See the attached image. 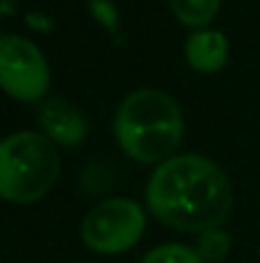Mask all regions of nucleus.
<instances>
[{
    "label": "nucleus",
    "mask_w": 260,
    "mask_h": 263,
    "mask_svg": "<svg viewBox=\"0 0 260 263\" xmlns=\"http://www.w3.org/2000/svg\"><path fill=\"white\" fill-rule=\"evenodd\" d=\"M146 202L158 222L202 235L230 217L232 186L212 159L176 154L151 174Z\"/></svg>",
    "instance_id": "f257e3e1"
},
{
    "label": "nucleus",
    "mask_w": 260,
    "mask_h": 263,
    "mask_svg": "<svg viewBox=\"0 0 260 263\" xmlns=\"http://www.w3.org/2000/svg\"><path fill=\"white\" fill-rule=\"evenodd\" d=\"M120 148L141 164H164L184 141V115L171 95L156 87L130 92L115 112Z\"/></svg>",
    "instance_id": "f03ea898"
},
{
    "label": "nucleus",
    "mask_w": 260,
    "mask_h": 263,
    "mask_svg": "<svg viewBox=\"0 0 260 263\" xmlns=\"http://www.w3.org/2000/svg\"><path fill=\"white\" fill-rule=\"evenodd\" d=\"M62 174L54 141L36 130L10 133L0 143V194L8 202L31 204L46 197Z\"/></svg>",
    "instance_id": "7ed1b4c3"
},
{
    "label": "nucleus",
    "mask_w": 260,
    "mask_h": 263,
    "mask_svg": "<svg viewBox=\"0 0 260 263\" xmlns=\"http://www.w3.org/2000/svg\"><path fill=\"white\" fill-rule=\"evenodd\" d=\"M146 230V212L135 199L112 197L94 204L82 220V240L89 251L117 256L130 251Z\"/></svg>",
    "instance_id": "20e7f679"
},
{
    "label": "nucleus",
    "mask_w": 260,
    "mask_h": 263,
    "mask_svg": "<svg viewBox=\"0 0 260 263\" xmlns=\"http://www.w3.org/2000/svg\"><path fill=\"white\" fill-rule=\"evenodd\" d=\"M0 82L3 89L23 102H36L46 95L51 72L44 51L23 39L5 33L0 39Z\"/></svg>",
    "instance_id": "39448f33"
},
{
    "label": "nucleus",
    "mask_w": 260,
    "mask_h": 263,
    "mask_svg": "<svg viewBox=\"0 0 260 263\" xmlns=\"http://www.w3.org/2000/svg\"><path fill=\"white\" fill-rule=\"evenodd\" d=\"M36 120H38L44 136L49 141H54L56 146L74 148L85 141L87 136V123L82 118V112L62 97L41 100V105L36 110Z\"/></svg>",
    "instance_id": "423d86ee"
},
{
    "label": "nucleus",
    "mask_w": 260,
    "mask_h": 263,
    "mask_svg": "<svg viewBox=\"0 0 260 263\" xmlns=\"http://www.w3.org/2000/svg\"><path fill=\"white\" fill-rule=\"evenodd\" d=\"M184 54H186V62H189V67H191L194 72L214 74V72H219V69L227 64L230 44H227V36H225L222 31L199 28V31H194V33L186 39Z\"/></svg>",
    "instance_id": "0eeeda50"
},
{
    "label": "nucleus",
    "mask_w": 260,
    "mask_h": 263,
    "mask_svg": "<svg viewBox=\"0 0 260 263\" xmlns=\"http://www.w3.org/2000/svg\"><path fill=\"white\" fill-rule=\"evenodd\" d=\"M171 3L173 15L191 28H204L217 13H219V3L222 0H169Z\"/></svg>",
    "instance_id": "6e6552de"
},
{
    "label": "nucleus",
    "mask_w": 260,
    "mask_h": 263,
    "mask_svg": "<svg viewBox=\"0 0 260 263\" xmlns=\"http://www.w3.org/2000/svg\"><path fill=\"white\" fill-rule=\"evenodd\" d=\"M141 263H204L196 248H189L184 243H164L151 248Z\"/></svg>",
    "instance_id": "1a4fd4ad"
},
{
    "label": "nucleus",
    "mask_w": 260,
    "mask_h": 263,
    "mask_svg": "<svg viewBox=\"0 0 260 263\" xmlns=\"http://www.w3.org/2000/svg\"><path fill=\"white\" fill-rule=\"evenodd\" d=\"M196 253L202 256L204 263H217L222 258H227L230 253V235L219 228L214 230H207L196 238Z\"/></svg>",
    "instance_id": "9d476101"
},
{
    "label": "nucleus",
    "mask_w": 260,
    "mask_h": 263,
    "mask_svg": "<svg viewBox=\"0 0 260 263\" xmlns=\"http://www.w3.org/2000/svg\"><path fill=\"white\" fill-rule=\"evenodd\" d=\"M89 10L94 21H99L107 31L117 28V8L112 5V0H89Z\"/></svg>",
    "instance_id": "9b49d317"
}]
</instances>
